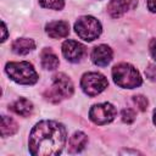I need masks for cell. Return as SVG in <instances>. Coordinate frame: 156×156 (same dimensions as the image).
I'll return each instance as SVG.
<instances>
[{
	"label": "cell",
	"mask_w": 156,
	"mask_h": 156,
	"mask_svg": "<svg viewBox=\"0 0 156 156\" xmlns=\"http://www.w3.org/2000/svg\"><path fill=\"white\" fill-rule=\"evenodd\" d=\"M67 141V132L62 123L40 121L29 133L28 149L33 156H55L62 152Z\"/></svg>",
	"instance_id": "1"
},
{
	"label": "cell",
	"mask_w": 156,
	"mask_h": 156,
	"mask_svg": "<svg viewBox=\"0 0 156 156\" xmlns=\"http://www.w3.org/2000/svg\"><path fill=\"white\" fill-rule=\"evenodd\" d=\"M5 72L13 82L23 85H33L39 79L34 66L27 61L7 62L5 66Z\"/></svg>",
	"instance_id": "2"
},
{
	"label": "cell",
	"mask_w": 156,
	"mask_h": 156,
	"mask_svg": "<svg viewBox=\"0 0 156 156\" xmlns=\"http://www.w3.org/2000/svg\"><path fill=\"white\" fill-rule=\"evenodd\" d=\"M112 78L113 82L126 89H134L141 85L143 79L138 69L127 62H121L113 66L112 68Z\"/></svg>",
	"instance_id": "3"
},
{
	"label": "cell",
	"mask_w": 156,
	"mask_h": 156,
	"mask_svg": "<svg viewBox=\"0 0 156 156\" xmlns=\"http://www.w3.org/2000/svg\"><path fill=\"white\" fill-rule=\"evenodd\" d=\"M74 87L72 80L65 73H56L52 77V85L44 93L48 101L52 104H58L62 100L71 98L73 95Z\"/></svg>",
	"instance_id": "4"
},
{
	"label": "cell",
	"mask_w": 156,
	"mask_h": 156,
	"mask_svg": "<svg viewBox=\"0 0 156 156\" xmlns=\"http://www.w3.org/2000/svg\"><path fill=\"white\" fill-rule=\"evenodd\" d=\"M74 30L78 37L85 41L98 39L102 32L101 23L93 16H82L74 23Z\"/></svg>",
	"instance_id": "5"
},
{
	"label": "cell",
	"mask_w": 156,
	"mask_h": 156,
	"mask_svg": "<svg viewBox=\"0 0 156 156\" xmlns=\"http://www.w3.org/2000/svg\"><path fill=\"white\" fill-rule=\"evenodd\" d=\"M108 85L106 77L99 72L84 73L80 78V88L88 96H96L102 93Z\"/></svg>",
	"instance_id": "6"
},
{
	"label": "cell",
	"mask_w": 156,
	"mask_h": 156,
	"mask_svg": "<svg viewBox=\"0 0 156 156\" xmlns=\"http://www.w3.org/2000/svg\"><path fill=\"white\" fill-rule=\"evenodd\" d=\"M116 116H117V110L110 102H101L93 105L89 111L90 121L98 126H104L112 122Z\"/></svg>",
	"instance_id": "7"
},
{
	"label": "cell",
	"mask_w": 156,
	"mask_h": 156,
	"mask_svg": "<svg viewBox=\"0 0 156 156\" xmlns=\"http://www.w3.org/2000/svg\"><path fill=\"white\" fill-rule=\"evenodd\" d=\"M85 54H87V48L76 40L68 39L62 44V55L69 62H73V63L79 62Z\"/></svg>",
	"instance_id": "8"
},
{
	"label": "cell",
	"mask_w": 156,
	"mask_h": 156,
	"mask_svg": "<svg viewBox=\"0 0 156 156\" xmlns=\"http://www.w3.org/2000/svg\"><path fill=\"white\" fill-rule=\"evenodd\" d=\"M138 0H110L107 4V12L112 18H119L126 12L135 9Z\"/></svg>",
	"instance_id": "9"
},
{
	"label": "cell",
	"mask_w": 156,
	"mask_h": 156,
	"mask_svg": "<svg viewBox=\"0 0 156 156\" xmlns=\"http://www.w3.org/2000/svg\"><path fill=\"white\" fill-rule=\"evenodd\" d=\"M112 56H113V52H112V49L105 44H101V45H98L93 49L91 51V61L94 65L96 66H100V67H105L107 66L111 60H112Z\"/></svg>",
	"instance_id": "10"
},
{
	"label": "cell",
	"mask_w": 156,
	"mask_h": 156,
	"mask_svg": "<svg viewBox=\"0 0 156 156\" xmlns=\"http://www.w3.org/2000/svg\"><path fill=\"white\" fill-rule=\"evenodd\" d=\"M46 34L52 39L65 38L69 34V23L66 21H52L45 26Z\"/></svg>",
	"instance_id": "11"
},
{
	"label": "cell",
	"mask_w": 156,
	"mask_h": 156,
	"mask_svg": "<svg viewBox=\"0 0 156 156\" xmlns=\"http://www.w3.org/2000/svg\"><path fill=\"white\" fill-rule=\"evenodd\" d=\"M88 143V136L85 133L78 130L76 132L68 141V152L69 154H78L82 150H84L85 145Z\"/></svg>",
	"instance_id": "12"
},
{
	"label": "cell",
	"mask_w": 156,
	"mask_h": 156,
	"mask_svg": "<svg viewBox=\"0 0 156 156\" xmlns=\"http://www.w3.org/2000/svg\"><path fill=\"white\" fill-rule=\"evenodd\" d=\"M34 49H35V41L28 38H18L11 45V50L16 55H27Z\"/></svg>",
	"instance_id": "13"
},
{
	"label": "cell",
	"mask_w": 156,
	"mask_h": 156,
	"mask_svg": "<svg viewBox=\"0 0 156 156\" xmlns=\"http://www.w3.org/2000/svg\"><path fill=\"white\" fill-rule=\"evenodd\" d=\"M40 62L43 68L49 69V71H54L58 67V57L56 56V54L50 49V48H45L41 50L40 52Z\"/></svg>",
	"instance_id": "14"
},
{
	"label": "cell",
	"mask_w": 156,
	"mask_h": 156,
	"mask_svg": "<svg viewBox=\"0 0 156 156\" xmlns=\"http://www.w3.org/2000/svg\"><path fill=\"white\" fill-rule=\"evenodd\" d=\"M10 110L13 111L16 115H20L22 117H28L32 115L33 112V104L32 101H29L28 99L24 98H20L18 100H16L11 106Z\"/></svg>",
	"instance_id": "15"
},
{
	"label": "cell",
	"mask_w": 156,
	"mask_h": 156,
	"mask_svg": "<svg viewBox=\"0 0 156 156\" xmlns=\"http://www.w3.org/2000/svg\"><path fill=\"white\" fill-rule=\"evenodd\" d=\"M1 136L6 138V136H11L13 134L17 133L18 130V124L17 122L9 116H1Z\"/></svg>",
	"instance_id": "16"
},
{
	"label": "cell",
	"mask_w": 156,
	"mask_h": 156,
	"mask_svg": "<svg viewBox=\"0 0 156 156\" xmlns=\"http://www.w3.org/2000/svg\"><path fill=\"white\" fill-rule=\"evenodd\" d=\"M41 7L50 10H62L65 6V0H39Z\"/></svg>",
	"instance_id": "17"
},
{
	"label": "cell",
	"mask_w": 156,
	"mask_h": 156,
	"mask_svg": "<svg viewBox=\"0 0 156 156\" xmlns=\"http://www.w3.org/2000/svg\"><path fill=\"white\" fill-rule=\"evenodd\" d=\"M121 117H122V121H123L124 123L130 124V123H133V122L135 121L136 115H135V112H134L132 108H124V110L122 111V113H121Z\"/></svg>",
	"instance_id": "18"
},
{
	"label": "cell",
	"mask_w": 156,
	"mask_h": 156,
	"mask_svg": "<svg viewBox=\"0 0 156 156\" xmlns=\"http://www.w3.org/2000/svg\"><path fill=\"white\" fill-rule=\"evenodd\" d=\"M133 102L138 106V108L140 111H145L147 108V105H149V101L145 96L143 95H134L133 96Z\"/></svg>",
	"instance_id": "19"
},
{
	"label": "cell",
	"mask_w": 156,
	"mask_h": 156,
	"mask_svg": "<svg viewBox=\"0 0 156 156\" xmlns=\"http://www.w3.org/2000/svg\"><path fill=\"white\" fill-rule=\"evenodd\" d=\"M145 74L150 80L156 82V66L155 65H149L147 68L145 69Z\"/></svg>",
	"instance_id": "20"
},
{
	"label": "cell",
	"mask_w": 156,
	"mask_h": 156,
	"mask_svg": "<svg viewBox=\"0 0 156 156\" xmlns=\"http://www.w3.org/2000/svg\"><path fill=\"white\" fill-rule=\"evenodd\" d=\"M149 50H150V54L152 56V58L156 61V39H152L149 44Z\"/></svg>",
	"instance_id": "21"
},
{
	"label": "cell",
	"mask_w": 156,
	"mask_h": 156,
	"mask_svg": "<svg viewBox=\"0 0 156 156\" xmlns=\"http://www.w3.org/2000/svg\"><path fill=\"white\" fill-rule=\"evenodd\" d=\"M146 4H147V9L151 12L156 13V0H146Z\"/></svg>",
	"instance_id": "22"
},
{
	"label": "cell",
	"mask_w": 156,
	"mask_h": 156,
	"mask_svg": "<svg viewBox=\"0 0 156 156\" xmlns=\"http://www.w3.org/2000/svg\"><path fill=\"white\" fill-rule=\"evenodd\" d=\"M1 27H2V37H1V41L4 43V41L6 40V38H7V28H6V24H5L4 21L1 22Z\"/></svg>",
	"instance_id": "23"
},
{
	"label": "cell",
	"mask_w": 156,
	"mask_h": 156,
	"mask_svg": "<svg viewBox=\"0 0 156 156\" xmlns=\"http://www.w3.org/2000/svg\"><path fill=\"white\" fill-rule=\"evenodd\" d=\"M152 119H154V123L156 124V108L154 110V118H152Z\"/></svg>",
	"instance_id": "24"
}]
</instances>
